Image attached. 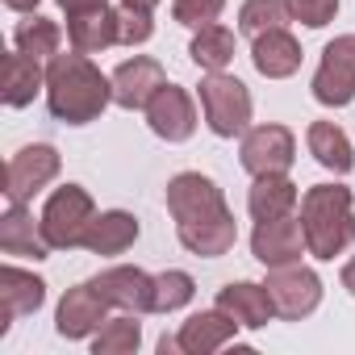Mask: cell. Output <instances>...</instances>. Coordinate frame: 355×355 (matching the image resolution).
I'll list each match as a JSON object with an SVG mask.
<instances>
[{
    "mask_svg": "<svg viewBox=\"0 0 355 355\" xmlns=\"http://www.w3.org/2000/svg\"><path fill=\"white\" fill-rule=\"evenodd\" d=\"M167 209L175 218V234L180 243L201 255V259H218L234 247L239 239V226H234V214L226 209V197L222 189L201 171H180L171 175L167 184Z\"/></svg>",
    "mask_w": 355,
    "mask_h": 355,
    "instance_id": "6da1fadb",
    "label": "cell"
},
{
    "mask_svg": "<svg viewBox=\"0 0 355 355\" xmlns=\"http://www.w3.org/2000/svg\"><path fill=\"white\" fill-rule=\"evenodd\" d=\"M109 101H113V80H105L88 55L71 51L46 63V105L59 121L88 125L105 113Z\"/></svg>",
    "mask_w": 355,
    "mask_h": 355,
    "instance_id": "7a4b0ae2",
    "label": "cell"
},
{
    "mask_svg": "<svg viewBox=\"0 0 355 355\" xmlns=\"http://www.w3.org/2000/svg\"><path fill=\"white\" fill-rule=\"evenodd\" d=\"M351 189L343 184H313L301 197V226H305V247L313 259H334L351 247L355 239V209H351Z\"/></svg>",
    "mask_w": 355,
    "mask_h": 355,
    "instance_id": "3957f363",
    "label": "cell"
},
{
    "mask_svg": "<svg viewBox=\"0 0 355 355\" xmlns=\"http://www.w3.org/2000/svg\"><path fill=\"white\" fill-rule=\"evenodd\" d=\"M92 218H96V205H92L88 189L63 184V189H55L51 201L42 205L38 226H42V234H46V243H51L55 251H71V247H84V234H88V226H92Z\"/></svg>",
    "mask_w": 355,
    "mask_h": 355,
    "instance_id": "277c9868",
    "label": "cell"
},
{
    "mask_svg": "<svg viewBox=\"0 0 355 355\" xmlns=\"http://www.w3.org/2000/svg\"><path fill=\"white\" fill-rule=\"evenodd\" d=\"M201 113L209 121V130L218 138H234V134H247L251 125V92L239 76H226V71H209L201 80Z\"/></svg>",
    "mask_w": 355,
    "mask_h": 355,
    "instance_id": "5b68a950",
    "label": "cell"
},
{
    "mask_svg": "<svg viewBox=\"0 0 355 355\" xmlns=\"http://www.w3.org/2000/svg\"><path fill=\"white\" fill-rule=\"evenodd\" d=\"M59 9L67 17L71 51L96 55L117 42V9H109V0H59Z\"/></svg>",
    "mask_w": 355,
    "mask_h": 355,
    "instance_id": "8992f818",
    "label": "cell"
},
{
    "mask_svg": "<svg viewBox=\"0 0 355 355\" xmlns=\"http://www.w3.org/2000/svg\"><path fill=\"white\" fill-rule=\"evenodd\" d=\"M268 293L276 301V313L288 318V322H301L318 309L322 301V280L313 268L305 263H284V268H272L268 272Z\"/></svg>",
    "mask_w": 355,
    "mask_h": 355,
    "instance_id": "52a82bcc",
    "label": "cell"
},
{
    "mask_svg": "<svg viewBox=\"0 0 355 355\" xmlns=\"http://www.w3.org/2000/svg\"><path fill=\"white\" fill-rule=\"evenodd\" d=\"M313 96L330 109H343L355 101V34H343L322 51V67L313 76Z\"/></svg>",
    "mask_w": 355,
    "mask_h": 355,
    "instance_id": "ba28073f",
    "label": "cell"
},
{
    "mask_svg": "<svg viewBox=\"0 0 355 355\" xmlns=\"http://www.w3.org/2000/svg\"><path fill=\"white\" fill-rule=\"evenodd\" d=\"M55 175H59V150L55 146H46V142L21 146L5 167V197L26 205L34 193H42L55 180Z\"/></svg>",
    "mask_w": 355,
    "mask_h": 355,
    "instance_id": "9c48e42d",
    "label": "cell"
},
{
    "mask_svg": "<svg viewBox=\"0 0 355 355\" xmlns=\"http://www.w3.org/2000/svg\"><path fill=\"white\" fill-rule=\"evenodd\" d=\"M251 251L263 268H284V263H301V251L305 247V226L301 218L284 214V218H268V222H255V234H251Z\"/></svg>",
    "mask_w": 355,
    "mask_h": 355,
    "instance_id": "30bf717a",
    "label": "cell"
},
{
    "mask_svg": "<svg viewBox=\"0 0 355 355\" xmlns=\"http://www.w3.org/2000/svg\"><path fill=\"white\" fill-rule=\"evenodd\" d=\"M243 167L251 175H268V171H288L297 159V138L284 125H255L243 134Z\"/></svg>",
    "mask_w": 355,
    "mask_h": 355,
    "instance_id": "8fae6325",
    "label": "cell"
},
{
    "mask_svg": "<svg viewBox=\"0 0 355 355\" xmlns=\"http://www.w3.org/2000/svg\"><path fill=\"white\" fill-rule=\"evenodd\" d=\"M105 309H109L105 293H101L92 280H84V284H76V288L63 293L59 313H55V326H59L63 338H88L92 330H101Z\"/></svg>",
    "mask_w": 355,
    "mask_h": 355,
    "instance_id": "7c38bea8",
    "label": "cell"
},
{
    "mask_svg": "<svg viewBox=\"0 0 355 355\" xmlns=\"http://www.w3.org/2000/svg\"><path fill=\"white\" fill-rule=\"evenodd\" d=\"M146 121H150V130H155L159 138H167V142L193 138V130H197L193 96H189L184 88H175V84H163V88L155 92V101L146 105Z\"/></svg>",
    "mask_w": 355,
    "mask_h": 355,
    "instance_id": "4fadbf2b",
    "label": "cell"
},
{
    "mask_svg": "<svg viewBox=\"0 0 355 355\" xmlns=\"http://www.w3.org/2000/svg\"><path fill=\"white\" fill-rule=\"evenodd\" d=\"M109 80H113V101H117L121 109H146V105L155 101V92L167 84L163 63H159V59H146V55L125 59Z\"/></svg>",
    "mask_w": 355,
    "mask_h": 355,
    "instance_id": "5bb4252c",
    "label": "cell"
},
{
    "mask_svg": "<svg viewBox=\"0 0 355 355\" xmlns=\"http://www.w3.org/2000/svg\"><path fill=\"white\" fill-rule=\"evenodd\" d=\"M92 284L105 293L109 305L130 309V313H155V276H146L142 268H105L101 276H92Z\"/></svg>",
    "mask_w": 355,
    "mask_h": 355,
    "instance_id": "9a60e30c",
    "label": "cell"
},
{
    "mask_svg": "<svg viewBox=\"0 0 355 355\" xmlns=\"http://www.w3.org/2000/svg\"><path fill=\"white\" fill-rule=\"evenodd\" d=\"M46 301V284L34 272H21L13 263L0 268V334H5L21 313H34Z\"/></svg>",
    "mask_w": 355,
    "mask_h": 355,
    "instance_id": "2e32d148",
    "label": "cell"
},
{
    "mask_svg": "<svg viewBox=\"0 0 355 355\" xmlns=\"http://www.w3.org/2000/svg\"><path fill=\"white\" fill-rule=\"evenodd\" d=\"M234 330H239V322L218 305V309L193 313V318L180 326L175 343H180V351H189V355H214L218 347H226V343L234 338Z\"/></svg>",
    "mask_w": 355,
    "mask_h": 355,
    "instance_id": "e0dca14e",
    "label": "cell"
},
{
    "mask_svg": "<svg viewBox=\"0 0 355 355\" xmlns=\"http://www.w3.org/2000/svg\"><path fill=\"white\" fill-rule=\"evenodd\" d=\"M0 251L5 255H26V259H46L55 247L46 243L42 226H34L30 209L21 201H9L5 218H0Z\"/></svg>",
    "mask_w": 355,
    "mask_h": 355,
    "instance_id": "ac0fdd59",
    "label": "cell"
},
{
    "mask_svg": "<svg viewBox=\"0 0 355 355\" xmlns=\"http://www.w3.org/2000/svg\"><path fill=\"white\" fill-rule=\"evenodd\" d=\"M218 305L247 330H259L276 318V301L268 293V284H251V280H239V284H226L218 293Z\"/></svg>",
    "mask_w": 355,
    "mask_h": 355,
    "instance_id": "d6986e66",
    "label": "cell"
},
{
    "mask_svg": "<svg viewBox=\"0 0 355 355\" xmlns=\"http://www.w3.org/2000/svg\"><path fill=\"white\" fill-rule=\"evenodd\" d=\"M251 59H255V71H259V76H268V80H288V76L301 67V42H297L288 30H268V34L255 38Z\"/></svg>",
    "mask_w": 355,
    "mask_h": 355,
    "instance_id": "ffe728a7",
    "label": "cell"
},
{
    "mask_svg": "<svg viewBox=\"0 0 355 355\" xmlns=\"http://www.w3.org/2000/svg\"><path fill=\"white\" fill-rule=\"evenodd\" d=\"M247 209L255 222H268V218H284L297 209V184L288 180V171H268V175H255V184L247 193Z\"/></svg>",
    "mask_w": 355,
    "mask_h": 355,
    "instance_id": "44dd1931",
    "label": "cell"
},
{
    "mask_svg": "<svg viewBox=\"0 0 355 355\" xmlns=\"http://www.w3.org/2000/svg\"><path fill=\"white\" fill-rule=\"evenodd\" d=\"M138 239V218L125 214V209H109V214H96L88 234H84V247L92 255H121L130 251Z\"/></svg>",
    "mask_w": 355,
    "mask_h": 355,
    "instance_id": "7402d4cb",
    "label": "cell"
},
{
    "mask_svg": "<svg viewBox=\"0 0 355 355\" xmlns=\"http://www.w3.org/2000/svg\"><path fill=\"white\" fill-rule=\"evenodd\" d=\"M38 88H46V71L38 67V59L30 55H5V84H0V96H5L9 109H26Z\"/></svg>",
    "mask_w": 355,
    "mask_h": 355,
    "instance_id": "603a6c76",
    "label": "cell"
},
{
    "mask_svg": "<svg viewBox=\"0 0 355 355\" xmlns=\"http://www.w3.org/2000/svg\"><path fill=\"white\" fill-rule=\"evenodd\" d=\"M309 155H313L322 167L338 171V175H347V171L355 167L351 142H347V134H343L334 121H313V125H309Z\"/></svg>",
    "mask_w": 355,
    "mask_h": 355,
    "instance_id": "cb8c5ba5",
    "label": "cell"
},
{
    "mask_svg": "<svg viewBox=\"0 0 355 355\" xmlns=\"http://www.w3.org/2000/svg\"><path fill=\"white\" fill-rule=\"evenodd\" d=\"M189 55L205 71H226L230 59H234V34L226 26H218V21L214 26H201L197 38H193V46H189Z\"/></svg>",
    "mask_w": 355,
    "mask_h": 355,
    "instance_id": "d4e9b609",
    "label": "cell"
},
{
    "mask_svg": "<svg viewBox=\"0 0 355 355\" xmlns=\"http://www.w3.org/2000/svg\"><path fill=\"white\" fill-rule=\"evenodd\" d=\"M59 38H63V34H59V26H55L51 17H38V13L13 30L17 51H21V55H30V59H38V63H42V59L51 63V59L59 55Z\"/></svg>",
    "mask_w": 355,
    "mask_h": 355,
    "instance_id": "484cf974",
    "label": "cell"
},
{
    "mask_svg": "<svg viewBox=\"0 0 355 355\" xmlns=\"http://www.w3.org/2000/svg\"><path fill=\"white\" fill-rule=\"evenodd\" d=\"M138 343H142L138 313L125 309L121 318H105L101 334L92 338V351H96V355H130V351H138Z\"/></svg>",
    "mask_w": 355,
    "mask_h": 355,
    "instance_id": "4316f807",
    "label": "cell"
},
{
    "mask_svg": "<svg viewBox=\"0 0 355 355\" xmlns=\"http://www.w3.org/2000/svg\"><path fill=\"white\" fill-rule=\"evenodd\" d=\"M288 0H243V9H239V30L259 38L268 30H284L288 21Z\"/></svg>",
    "mask_w": 355,
    "mask_h": 355,
    "instance_id": "83f0119b",
    "label": "cell"
},
{
    "mask_svg": "<svg viewBox=\"0 0 355 355\" xmlns=\"http://www.w3.org/2000/svg\"><path fill=\"white\" fill-rule=\"evenodd\" d=\"M193 293H197V284H193L189 272H163V276H155V313H171V309L189 305Z\"/></svg>",
    "mask_w": 355,
    "mask_h": 355,
    "instance_id": "f1b7e54d",
    "label": "cell"
},
{
    "mask_svg": "<svg viewBox=\"0 0 355 355\" xmlns=\"http://www.w3.org/2000/svg\"><path fill=\"white\" fill-rule=\"evenodd\" d=\"M222 9H226V0H171V17L180 26H193V30L214 26L222 17Z\"/></svg>",
    "mask_w": 355,
    "mask_h": 355,
    "instance_id": "f546056e",
    "label": "cell"
},
{
    "mask_svg": "<svg viewBox=\"0 0 355 355\" xmlns=\"http://www.w3.org/2000/svg\"><path fill=\"white\" fill-rule=\"evenodd\" d=\"M150 34H155V26H150V13H146V9H134V5H121V9H117V42L138 46V42H146Z\"/></svg>",
    "mask_w": 355,
    "mask_h": 355,
    "instance_id": "4dcf8cb0",
    "label": "cell"
},
{
    "mask_svg": "<svg viewBox=\"0 0 355 355\" xmlns=\"http://www.w3.org/2000/svg\"><path fill=\"white\" fill-rule=\"evenodd\" d=\"M288 13H293V21H301L309 30H322L334 21L338 0H288Z\"/></svg>",
    "mask_w": 355,
    "mask_h": 355,
    "instance_id": "1f68e13d",
    "label": "cell"
},
{
    "mask_svg": "<svg viewBox=\"0 0 355 355\" xmlns=\"http://www.w3.org/2000/svg\"><path fill=\"white\" fill-rule=\"evenodd\" d=\"M343 288L355 297V255H351V259H347V268H343Z\"/></svg>",
    "mask_w": 355,
    "mask_h": 355,
    "instance_id": "d6a6232c",
    "label": "cell"
},
{
    "mask_svg": "<svg viewBox=\"0 0 355 355\" xmlns=\"http://www.w3.org/2000/svg\"><path fill=\"white\" fill-rule=\"evenodd\" d=\"M5 5H9V9H17V13H34L42 0H5Z\"/></svg>",
    "mask_w": 355,
    "mask_h": 355,
    "instance_id": "836d02e7",
    "label": "cell"
},
{
    "mask_svg": "<svg viewBox=\"0 0 355 355\" xmlns=\"http://www.w3.org/2000/svg\"><path fill=\"white\" fill-rule=\"evenodd\" d=\"M121 5H134V9H146V13H150V9L159 5V0H121Z\"/></svg>",
    "mask_w": 355,
    "mask_h": 355,
    "instance_id": "e575fe53",
    "label": "cell"
}]
</instances>
